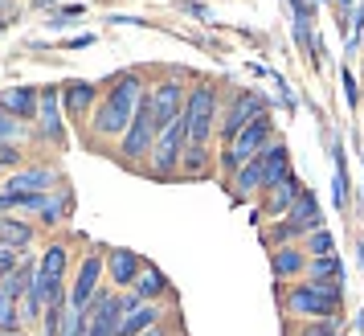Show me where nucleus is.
Returning a JSON list of instances; mask_svg holds the SVG:
<instances>
[{"label":"nucleus","mask_w":364,"mask_h":336,"mask_svg":"<svg viewBox=\"0 0 364 336\" xmlns=\"http://www.w3.org/2000/svg\"><path fill=\"white\" fill-rule=\"evenodd\" d=\"M139 99H144V78L139 74H119L115 86L102 95V107L95 115V135H123L132 127Z\"/></svg>","instance_id":"f257e3e1"},{"label":"nucleus","mask_w":364,"mask_h":336,"mask_svg":"<svg viewBox=\"0 0 364 336\" xmlns=\"http://www.w3.org/2000/svg\"><path fill=\"white\" fill-rule=\"evenodd\" d=\"M270 144H274V119H270V111H266V115H258L254 123H250L246 132H237L230 144H225V152H221V168H225V172H237V168L250 164L254 156H262Z\"/></svg>","instance_id":"f03ea898"},{"label":"nucleus","mask_w":364,"mask_h":336,"mask_svg":"<svg viewBox=\"0 0 364 336\" xmlns=\"http://www.w3.org/2000/svg\"><path fill=\"white\" fill-rule=\"evenodd\" d=\"M282 308L303 320H336L340 316V291L323 283H295L282 295Z\"/></svg>","instance_id":"7ed1b4c3"},{"label":"nucleus","mask_w":364,"mask_h":336,"mask_svg":"<svg viewBox=\"0 0 364 336\" xmlns=\"http://www.w3.org/2000/svg\"><path fill=\"white\" fill-rule=\"evenodd\" d=\"M156 135H160V123H156L151 99L144 95V99H139V107H135L132 127H127V132H123V140H119V156H123L127 164L144 160V156H151V148H156Z\"/></svg>","instance_id":"20e7f679"},{"label":"nucleus","mask_w":364,"mask_h":336,"mask_svg":"<svg viewBox=\"0 0 364 336\" xmlns=\"http://www.w3.org/2000/svg\"><path fill=\"white\" fill-rule=\"evenodd\" d=\"M213 119H217V90L209 83H200L188 90L184 103V123H188V148H205L213 135Z\"/></svg>","instance_id":"39448f33"},{"label":"nucleus","mask_w":364,"mask_h":336,"mask_svg":"<svg viewBox=\"0 0 364 336\" xmlns=\"http://www.w3.org/2000/svg\"><path fill=\"white\" fill-rule=\"evenodd\" d=\"M184 148H188V123L184 115L176 123H168L164 132L156 135V148H151V172L156 177H172L184 160Z\"/></svg>","instance_id":"423d86ee"},{"label":"nucleus","mask_w":364,"mask_h":336,"mask_svg":"<svg viewBox=\"0 0 364 336\" xmlns=\"http://www.w3.org/2000/svg\"><path fill=\"white\" fill-rule=\"evenodd\" d=\"M266 111H270V107H266V99L258 95V90H242V95L225 107V115H221V140L230 144L233 135L246 132L250 123H254L258 115H266Z\"/></svg>","instance_id":"0eeeda50"},{"label":"nucleus","mask_w":364,"mask_h":336,"mask_svg":"<svg viewBox=\"0 0 364 336\" xmlns=\"http://www.w3.org/2000/svg\"><path fill=\"white\" fill-rule=\"evenodd\" d=\"M119 320H123V295L99 291L95 303L86 308V336H115Z\"/></svg>","instance_id":"6e6552de"},{"label":"nucleus","mask_w":364,"mask_h":336,"mask_svg":"<svg viewBox=\"0 0 364 336\" xmlns=\"http://www.w3.org/2000/svg\"><path fill=\"white\" fill-rule=\"evenodd\" d=\"M62 90L46 86L41 90V111H37V140H50V144H66V127H62Z\"/></svg>","instance_id":"1a4fd4ad"},{"label":"nucleus","mask_w":364,"mask_h":336,"mask_svg":"<svg viewBox=\"0 0 364 336\" xmlns=\"http://www.w3.org/2000/svg\"><path fill=\"white\" fill-rule=\"evenodd\" d=\"M148 99H151V111H156V123H160V132H164L168 123H176V119L184 115V103H188V95H184L181 83H160Z\"/></svg>","instance_id":"9d476101"},{"label":"nucleus","mask_w":364,"mask_h":336,"mask_svg":"<svg viewBox=\"0 0 364 336\" xmlns=\"http://www.w3.org/2000/svg\"><path fill=\"white\" fill-rule=\"evenodd\" d=\"M99 279H102V258L99 254H86L82 267H78V279H74V287H70V303H74L78 312H86V308L95 303V295H99Z\"/></svg>","instance_id":"9b49d317"},{"label":"nucleus","mask_w":364,"mask_h":336,"mask_svg":"<svg viewBox=\"0 0 364 336\" xmlns=\"http://www.w3.org/2000/svg\"><path fill=\"white\" fill-rule=\"evenodd\" d=\"M299 197H303V185H299V177L291 172V177H282L279 185H270L262 193V214L266 218H287L295 209Z\"/></svg>","instance_id":"f8f14e48"},{"label":"nucleus","mask_w":364,"mask_h":336,"mask_svg":"<svg viewBox=\"0 0 364 336\" xmlns=\"http://www.w3.org/2000/svg\"><path fill=\"white\" fill-rule=\"evenodd\" d=\"M0 111H9L13 119H37L41 111V90L37 86H4L0 90Z\"/></svg>","instance_id":"ddd939ff"},{"label":"nucleus","mask_w":364,"mask_h":336,"mask_svg":"<svg viewBox=\"0 0 364 336\" xmlns=\"http://www.w3.org/2000/svg\"><path fill=\"white\" fill-rule=\"evenodd\" d=\"M144 258L127 246H115V251H107V275H111V283L115 287H135V279L144 275Z\"/></svg>","instance_id":"4468645a"},{"label":"nucleus","mask_w":364,"mask_h":336,"mask_svg":"<svg viewBox=\"0 0 364 336\" xmlns=\"http://www.w3.org/2000/svg\"><path fill=\"white\" fill-rule=\"evenodd\" d=\"M58 177H53L50 168H25L17 177H9L4 181V193H13V197H29V193H46Z\"/></svg>","instance_id":"2eb2a0df"},{"label":"nucleus","mask_w":364,"mask_h":336,"mask_svg":"<svg viewBox=\"0 0 364 336\" xmlns=\"http://www.w3.org/2000/svg\"><path fill=\"white\" fill-rule=\"evenodd\" d=\"M282 177H291V152H287V144H270V148L262 152V193L270 185H279Z\"/></svg>","instance_id":"dca6fc26"},{"label":"nucleus","mask_w":364,"mask_h":336,"mask_svg":"<svg viewBox=\"0 0 364 336\" xmlns=\"http://www.w3.org/2000/svg\"><path fill=\"white\" fill-rule=\"evenodd\" d=\"M99 99V86L95 83H82V78H74V83L62 86V107H66V115H86L90 107Z\"/></svg>","instance_id":"f3484780"},{"label":"nucleus","mask_w":364,"mask_h":336,"mask_svg":"<svg viewBox=\"0 0 364 336\" xmlns=\"http://www.w3.org/2000/svg\"><path fill=\"white\" fill-rule=\"evenodd\" d=\"M270 271H274V279H299V275H307V251L279 246L274 258H270Z\"/></svg>","instance_id":"a211bd4d"},{"label":"nucleus","mask_w":364,"mask_h":336,"mask_svg":"<svg viewBox=\"0 0 364 336\" xmlns=\"http://www.w3.org/2000/svg\"><path fill=\"white\" fill-rule=\"evenodd\" d=\"M156 324H160V308L139 303V308H127V312H123L115 336H139V332H148V328H156Z\"/></svg>","instance_id":"6ab92c4d"},{"label":"nucleus","mask_w":364,"mask_h":336,"mask_svg":"<svg viewBox=\"0 0 364 336\" xmlns=\"http://www.w3.org/2000/svg\"><path fill=\"white\" fill-rule=\"evenodd\" d=\"M307 283H323V287H336V291H340V283H344V263H340L336 254L311 258V263H307Z\"/></svg>","instance_id":"aec40b11"},{"label":"nucleus","mask_w":364,"mask_h":336,"mask_svg":"<svg viewBox=\"0 0 364 336\" xmlns=\"http://www.w3.org/2000/svg\"><path fill=\"white\" fill-rule=\"evenodd\" d=\"M33 242V226L17 218H0V251H25Z\"/></svg>","instance_id":"412c9836"},{"label":"nucleus","mask_w":364,"mask_h":336,"mask_svg":"<svg viewBox=\"0 0 364 336\" xmlns=\"http://www.w3.org/2000/svg\"><path fill=\"white\" fill-rule=\"evenodd\" d=\"M168 291V279H164V271H156V267H144V275L135 279V303H148L156 300V295H164Z\"/></svg>","instance_id":"4be33fe9"},{"label":"nucleus","mask_w":364,"mask_h":336,"mask_svg":"<svg viewBox=\"0 0 364 336\" xmlns=\"http://www.w3.org/2000/svg\"><path fill=\"white\" fill-rule=\"evenodd\" d=\"M33 271L37 267H17L4 283H0V295H9V300H25V291H29V283H33Z\"/></svg>","instance_id":"5701e85b"},{"label":"nucleus","mask_w":364,"mask_h":336,"mask_svg":"<svg viewBox=\"0 0 364 336\" xmlns=\"http://www.w3.org/2000/svg\"><path fill=\"white\" fill-rule=\"evenodd\" d=\"M307 254H311V258H328V254H336V238H331L328 230L307 234Z\"/></svg>","instance_id":"b1692460"},{"label":"nucleus","mask_w":364,"mask_h":336,"mask_svg":"<svg viewBox=\"0 0 364 336\" xmlns=\"http://www.w3.org/2000/svg\"><path fill=\"white\" fill-rule=\"evenodd\" d=\"M62 336H86V312H78L66 300V316H62Z\"/></svg>","instance_id":"393cba45"},{"label":"nucleus","mask_w":364,"mask_h":336,"mask_svg":"<svg viewBox=\"0 0 364 336\" xmlns=\"http://www.w3.org/2000/svg\"><path fill=\"white\" fill-rule=\"evenodd\" d=\"M21 328V316H17V300L0 295V332H17Z\"/></svg>","instance_id":"a878e982"},{"label":"nucleus","mask_w":364,"mask_h":336,"mask_svg":"<svg viewBox=\"0 0 364 336\" xmlns=\"http://www.w3.org/2000/svg\"><path fill=\"white\" fill-rule=\"evenodd\" d=\"M21 135H25V123L13 119L9 111H0V144H17Z\"/></svg>","instance_id":"bb28decb"},{"label":"nucleus","mask_w":364,"mask_h":336,"mask_svg":"<svg viewBox=\"0 0 364 336\" xmlns=\"http://www.w3.org/2000/svg\"><path fill=\"white\" fill-rule=\"evenodd\" d=\"M340 332V324L336 320H311V324H303L299 328V336H336Z\"/></svg>","instance_id":"cd10ccee"},{"label":"nucleus","mask_w":364,"mask_h":336,"mask_svg":"<svg viewBox=\"0 0 364 336\" xmlns=\"http://www.w3.org/2000/svg\"><path fill=\"white\" fill-rule=\"evenodd\" d=\"M181 168L184 172H200V168H205V148H184Z\"/></svg>","instance_id":"c85d7f7f"},{"label":"nucleus","mask_w":364,"mask_h":336,"mask_svg":"<svg viewBox=\"0 0 364 336\" xmlns=\"http://www.w3.org/2000/svg\"><path fill=\"white\" fill-rule=\"evenodd\" d=\"M17 267H21V263H17V251H0V283H4V279H9Z\"/></svg>","instance_id":"c756f323"},{"label":"nucleus","mask_w":364,"mask_h":336,"mask_svg":"<svg viewBox=\"0 0 364 336\" xmlns=\"http://www.w3.org/2000/svg\"><path fill=\"white\" fill-rule=\"evenodd\" d=\"M17 164H21L17 144H0V168H17Z\"/></svg>","instance_id":"7c9ffc66"},{"label":"nucleus","mask_w":364,"mask_h":336,"mask_svg":"<svg viewBox=\"0 0 364 336\" xmlns=\"http://www.w3.org/2000/svg\"><path fill=\"white\" fill-rule=\"evenodd\" d=\"M344 90H348V103L356 107V103H360V95H356V78H352V74H344Z\"/></svg>","instance_id":"2f4dec72"},{"label":"nucleus","mask_w":364,"mask_h":336,"mask_svg":"<svg viewBox=\"0 0 364 336\" xmlns=\"http://www.w3.org/2000/svg\"><path fill=\"white\" fill-rule=\"evenodd\" d=\"M364 33V4L356 9V21H352V46H356V37Z\"/></svg>","instance_id":"473e14b6"},{"label":"nucleus","mask_w":364,"mask_h":336,"mask_svg":"<svg viewBox=\"0 0 364 336\" xmlns=\"http://www.w3.org/2000/svg\"><path fill=\"white\" fill-rule=\"evenodd\" d=\"M9 209H17V205H13V197H9V193H0V218H4Z\"/></svg>","instance_id":"72a5a7b5"},{"label":"nucleus","mask_w":364,"mask_h":336,"mask_svg":"<svg viewBox=\"0 0 364 336\" xmlns=\"http://www.w3.org/2000/svg\"><path fill=\"white\" fill-rule=\"evenodd\" d=\"M139 336H168V332L160 328V324H156V328H148V332H139Z\"/></svg>","instance_id":"f704fd0d"},{"label":"nucleus","mask_w":364,"mask_h":336,"mask_svg":"<svg viewBox=\"0 0 364 336\" xmlns=\"http://www.w3.org/2000/svg\"><path fill=\"white\" fill-rule=\"evenodd\" d=\"M0 336H21V332H0Z\"/></svg>","instance_id":"c9c22d12"},{"label":"nucleus","mask_w":364,"mask_h":336,"mask_svg":"<svg viewBox=\"0 0 364 336\" xmlns=\"http://www.w3.org/2000/svg\"><path fill=\"white\" fill-rule=\"evenodd\" d=\"M0 25H4V17H0Z\"/></svg>","instance_id":"e433bc0d"},{"label":"nucleus","mask_w":364,"mask_h":336,"mask_svg":"<svg viewBox=\"0 0 364 336\" xmlns=\"http://www.w3.org/2000/svg\"><path fill=\"white\" fill-rule=\"evenodd\" d=\"M340 4H348V0H340Z\"/></svg>","instance_id":"4c0bfd02"},{"label":"nucleus","mask_w":364,"mask_h":336,"mask_svg":"<svg viewBox=\"0 0 364 336\" xmlns=\"http://www.w3.org/2000/svg\"><path fill=\"white\" fill-rule=\"evenodd\" d=\"M336 336H344V332H336Z\"/></svg>","instance_id":"58836bf2"}]
</instances>
